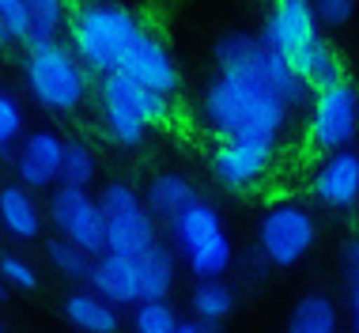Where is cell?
Returning a JSON list of instances; mask_svg holds the SVG:
<instances>
[{"label":"cell","mask_w":359,"mask_h":333,"mask_svg":"<svg viewBox=\"0 0 359 333\" xmlns=\"http://www.w3.org/2000/svg\"><path fill=\"white\" fill-rule=\"evenodd\" d=\"M201 122L216 141H250V144H280L291 110L273 95L238 84L231 76H216L201 95Z\"/></svg>","instance_id":"6da1fadb"},{"label":"cell","mask_w":359,"mask_h":333,"mask_svg":"<svg viewBox=\"0 0 359 333\" xmlns=\"http://www.w3.org/2000/svg\"><path fill=\"white\" fill-rule=\"evenodd\" d=\"M216 68L219 76H231L238 84H250L257 91L273 95L287 110H303L314 99V91L295 76V68L284 53H276L261 34L231 31L216 42Z\"/></svg>","instance_id":"7a4b0ae2"},{"label":"cell","mask_w":359,"mask_h":333,"mask_svg":"<svg viewBox=\"0 0 359 333\" xmlns=\"http://www.w3.org/2000/svg\"><path fill=\"white\" fill-rule=\"evenodd\" d=\"M144 31L137 12L114 0H83L69 19V46L91 76L118 72L125 50Z\"/></svg>","instance_id":"3957f363"},{"label":"cell","mask_w":359,"mask_h":333,"mask_svg":"<svg viewBox=\"0 0 359 333\" xmlns=\"http://www.w3.org/2000/svg\"><path fill=\"white\" fill-rule=\"evenodd\" d=\"M23 80L42 110L72 114L91 99V72L61 38H31L23 57Z\"/></svg>","instance_id":"277c9868"},{"label":"cell","mask_w":359,"mask_h":333,"mask_svg":"<svg viewBox=\"0 0 359 333\" xmlns=\"http://www.w3.org/2000/svg\"><path fill=\"white\" fill-rule=\"evenodd\" d=\"M99 114H102V129L118 148H140L151 125H167L174 106L170 95H159L151 87L133 84L121 72H106L99 76Z\"/></svg>","instance_id":"5b68a950"},{"label":"cell","mask_w":359,"mask_h":333,"mask_svg":"<svg viewBox=\"0 0 359 333\" xmlns=\"http://www.w3.org/2000/svg\"><path fill=\"white\" fill-rule=\"evenodd\" d=\"M167 228H170L174 250L182 254L186 269L197 280H216L235 266V242H231L227 223H223L216 204H208V201L189 204Z\"/></svg>","instance_id":"8992f818"},{"label":"cell","mask_w":359,"mask_h":333,"mask_svg":"<svg viewBox=\"0 0 359 333\" xmlns=\"http://www.w3.org/2000/svg\"><path fill=\"white\" fill-rule=\"evenodd\" d=\"M99 204L106 216V250L110 254L140 258L159 242V220L151 216V209L129 182H118V178L106 182L99 193Z\"/></svg>","instance_id":"52a82bcc"},{"label":"cell","mask_w":359,"mask_h":333,"mask_svg":"<svg viewBox=\"0 0 359 333\" xmlns=\"http://www.w3.org/2000/svg\"><path fill=\"white\" fill-rule=\"evenodd\" d=\"M318 242V220L306 204L299 201H276L261 212L257 220V250L269 266L291 269L314 250Z\"/></svg>","instance_id":"ba28073f"},{"label":"cell","mask_w":359,"mask_h":333,"mask_svg":"<svg viewBox=\"0 0 359 333\" xmlns=\"http://www.w3.org/2000/svg\"><path fill=\"white\" fill-rule=\"evenodd\" d=\"M359 136V84L344 80L314 91L306 114V144L314 152H344Z\"/></svg>","instance_id":"9c48e42d"},{"label":"cell","mask_w":359,"mask_h":333,"mask_svg":"<svg viewBox=\"0 0 359 333\" xmlns=\"http://www.w3.org/2000/svg\"><path fill=\"white\" fill-rule=\"evenodd\" d=\"M46 216L57 228L61 239L83 247L87 254H106V216H102V204L99 197H91L80 185H53L50 193V209Z\"/></svg>","instance_id":"30bf717a"},{"label":"cell","mask_w":359,"mask_h":333,"mask_svg":"<svg viewBox=\"0 0 359 333\" xmlns=\"http://www.w3.org/2000/svg\"><path fill=\"white\" fill-rule=\"evenodd\" d=\"M276 144H250V141H219L212 148V178L227 193H246L254 185L265 182V174L273 171Z\"/></svg>","instance_id":"8fae6325"},{"label":"cell","mask_w":359,"mask_h":333,"mask_svg":"<svg viewBox=\"0 0 359 333\" xmlns=\"http://www.w3.org/2000/svg\"><path fill=\"white\" fill-rule=\"evenodd\" d=\"M118 72L129 76V80L140 84V87H151V91H159V95H174L182 87V68L174 61L170 46L163 42L159 34H151L148 27L133 38V46L125 50Z\"/></svg>","instance_id":"7c38bea8"},{"label":"cell","mask_w":359,"mask_h":333,"mask_svg":"<svg viewBox=\"0 0 359 333\" xmlns=\"http://www.w3.org/2000/svg\"><path fill=\"white\" fill-rule=\"evenodd\" d=\"M61 163H65V136H57L53 129L23 133V141L15 144V155H12L15 178L27 190L61 185Z\"/></svg>","instance_id":"4fadbf2b"},{"label":"cell","mask_w":359,"mask_h":333,"mask_svg":"<svg viewBox=\"0 0 359 333\" xmlns=\"http://www.w3.org/2000/svg\"><path fill=\"white\" fill-rule=\"evenodd\" d=\"M318 15H314V0H273V8L265 12L261 23V38L273 46L276 53L295 57L306 42L318 38Z\"/></svg>","instance_id":"5bb4252c"},{"label":"cell","mask_w":359,"mask_h":333,"mask_svg":"<svg viewBox=\"0 0 359 333\" xmlns=\"http://www.w3.org/2000/svg\"><path fill=\"white\" fill-rule=\"evenodd\" d=\"M310 193L318 204L325 209H355L359 204V152L344 148V152H329L322 163L310 174Z\"/></svg>","instance_id":"9a60e30c"},{"label":"cell","mask_w":359,"mask_h":333,"mask_svg":"<svg viewBox=\"0 0 359 333\" xmlns=\"http://www.w3.org/2000/svg\"><path fill=\"white\" fill-rule=\"evenodd\" d=\"M87 288L95 296H102L114 307H137L144 299L140 296V261L129 258V254H99L91 266V277H87Z\"/></svg>","instance_id":"2e32d148"},{"label":"cell","mask_w":359,"mask_h":333,"mask_svg":"<svg viewBox=\"0 0 359 333\" xmlns=\"http://www.w3.org/2000/svg\"><path fill=\"white\" fill-rule=\"evenodd\" d=\"M287 61H291L295 76L310 87V91H322V87H329V84H337V80L348 76L337 46L329 42V38H322V34H318L314 42H306L303 50H299L295 57H287Z\"/></svg>","instance_id":"e0dca14e"},{"label":"cell","mask_w":359,"mask_h":333,"mask_svg":"<svg viewBox=\"0 0 359 333\" xmlns=\"http://www.w3.org/2000/svg\"><path fill=\"white\" fill-rule=\"evenodd\" d=\"M42 220L46 216L34 201V190H27L19 182L0 185V228L12 235V239H23V242L38 239L42 235Z\"/></svg>","instance_id":"ac0fdd59"},{"label":"cell","mask_w":359,"mask_h":333,"mask_svg":"<svg viewBox=\"0 0 359 333\" xmlns=\"http://www.w3.org/2000/svg\"><path fill=\"white\" fill-rule=\"evenodd\" d=\"M197 201H201L197 185H193L186 174H178V171L155 174V178L148 182V193H144V204H148L151 216L163 220V223L178 220L182 212H186L189 204H197Z\"/></svg>","instance_id":"d6986e66"},{"label":"cell","mask_w":359,"mask_h":333,"mask_svg":"<svg viewBox=\"0 0 359 333\" xmlns=\"http://www.w3.org/2000/svg\"><path fill=\"white\" fill-rule=\"evenodd\" d=\"M61 311H65V318H69V326L80 329V333H118L121 329L118 307H114V303H106L102 296H95L91 288L65 296Z\"/></svg>","instance_id":"ffe728a7"},{"label":"cell","mask_w":359,"mask_h":333,"mask_svg":"<svg viewBox=\"0 0 359 333\" xmlns=\"http://www.w3.org/2000/svg\"><path fill=\"white\" fill-rule=\"evenodd\" d=\"M284 333H341V318H337V303L322 296V292H306L295 299L287 315Z\"/></svg>","instance_id":"44dd1931"},{"label":"cell","mask_w":359,"mask_h":333,"mask_svg":"<svg viewBox=\"0 0 359 333\" xmlns=\"http://www.w3.org/2000/svg\"><path fill=\"white\" fill-rule=\"evenodd\" d=\"M140 296L144 299H167L174 288V277H178V266H174V254L155 242L148 254H140ZM140 299V303H144Z\"/></svg>","instance_id":"7402d4cb"},{"label":"cell","mask_w":359,"mask_h":333,"mask_svg":"<svg viewBox=\"0 0 359 333\" xmlns=\"http://www.w3.org/2000/svg\"><path fill=\"white\" fill-rule=\"evenodd\" d=\"M189 303H193L197 322H212V326H219V322H227L231 315H235L238 296H235V288H231L227 280L216 277V280H197Z\"/></svg>","instance_id":"603a6c76"},{"label":"cell","mask_w":359,"mask_h":333,"mask_svg":"<svg viewBox=\"0 0 359 333\" xmlns=\"http://www.w3.org/2000/svg\"><path fill=\"white\" fill-rule=\"evenodd\" d=\"M46 258H50V266L61 273L65 280H72V284H87V277H91V266H95V254H87L83 247H76V242L61 239V235L46 242Z\"/></svg>","instance_id":"cb8c5ba5"},{"label":"cell","mask_w":359,"mask_h":333,"mask_svg":"<svg viewBox=\"0 0 359 333\" xmlns=\"http://www.w3.org/2000/svg\"><path fill=\"white\" fill-rule=\"evenodd\" d=\"M99 174V159H95V148L83 141H65V163H61V185H87Z\"/></svg>","instance_id":"d4e9b609"},{"label":"cell","mask_w":359,"mask_h":333,"mask_svg":"<svg viewBox=\"0 0 359 333\" xmlns=\"http://www.w3.org/2000/svg\"><path fill=\"white\" fill-rule=\"evenodd\" d=\"M182 318L167 299H144L133 307V333H178Z\"/></svg>","instance_id":"484cf974"},{"label":"cell","mask_w":359,"mask_h":333,"mask_svg":"<svg viewBox=\"0 0 359 333\" xmlns=\"http://www.w3.org/2000/svg\"><path fill=\"white\" fill-rule=\"evenodd\" d=\"M27 15H31V31L34 38H61V31L69 27V4L65 0H23Z\"/></svg>","instance_id":"4316f807"},{"label":"cell","mask_w":359,"mask_h":333,"mask_svg":"<svg viewBox=\"0 0 359 333\" xmlns=\"http://www.w3.org/2000/svg\"><path fill=\"white\" fill-rule=\"evenodd\" d=\"M23 106L12 91H4L0 87V155L4 159H12L15 155V144L23 141Z\"/></svg>","instance_id":"83f0119b"},{"label":"cell","mask_w":359,"mask_h":333,"mask_svg":"<svg viewBox=\"0 0 359 333\" xmlns=\"http://www.w3.org/2000/svg\"><path fill=\"white\" fill-rule=\"evenodd\" d=\"M0 31H4L8 42H31L34 38L23 0H0Z\"/></svg>","instance_id":"f1b7e54d"},{"label":"cell","mask_w":359,"mask_h":333,"mask_svg":"<svg viewBox=\"0 0 359 333\" xmlns=\"http://www.w3.org/2000/svg\"><path fill=\"white\" fill-rule=\"evenodd\" d=\"M0 277H4L12 288L19 292H34L38 288V273L27 258H19V254H0Z\"/></svg>","instance_id":"f546056e"},{"label":"cell","mask_w":359,"mask_h":333,"mask_svg":"<svg viewBox=\"0 0 359 333\" xmlns=\"http://www.w3.org/2000/svg\"><path fill=\"white\" fill-rule=\"evenodd\" d=\"M314 15L322 27H344L355 15V0H314Z\"/></svg>","instance_id":"4dcf8cb0"},{"label":"cell","mask_w":359,"mask_h":333,"mask_svg":"<svg viewBox=\"0 0 359 333\" xmlns=\"http://www.w3.org/2000/svg\"><path fill=\"white\" fill-rule=\"evenodd\" d=\"M341 266H344L348 277H352V273L359 269V239H348V242H341Z\"/></svg>","instance_id":"1f68e13d"},{"label":"cell","mask_w":359,"mask_h":333,"mask_svg":"<svg viewBox=\"0 0 359 333\" xmlns=\"http://www.w3.org/2000/svg\"><path fill=\"white\" fill-rule=\"evenodd\" d=\"M348 296H352V311H355L359 307V269L348 277Z\"/></svg>","instance_id":"d6a6232c"},{"label":"cell","mask_w":359,"mask_h":333,"mask_svg":"<svg viewBox=\"0 0 359 333\" xmlns=\"http://www.w3.org/2000/svg\"><path fill=\"white\" fill-rule=\"evenodd\" d=\"M178 333H205V322H197V318H193V322H182Z\"/></svg>","instance_id":"836d02e7"},{"label":"cell","mask_w":359,"mask_h":333,"mask_svg":"<svg viewBox=\"0 0 359 333\" xmlns=\"http://www.w3.org/2000/svg\"><path fill=\"white\" fill-rule=\"evenodd\" d=\"M8 296H12V284H8V280H4V277H0V303H4V299H8Z\"/></svg>","instance_id":"e575fe53"},{"label":"cell","mask_w":359,"mask_h":333,"mask_svg":"<svg viewBox=\"0 0 359 333\" xmlns=\"http://www.w3.org/2000/svg\"><path fill=\"white\" fill-rule=\"evenodd\" d=\"M352 333H359V307L352 311Z\"/></svg>","instance_id":"d590c367"},{"label":"cell","mask_w":359,"mask_h":333,"mask_svg":"<svg viewBox=\"0 0 359 333\" xmlns=\"http://www.w3.org/2000/svg\"><path fill=\"white\" fill-rule=\"evenodd\" d=\"M205 333H219V326H212V322H205Z\"/></svg>","instance_id":"8d00e7d4"},{"label":"cell","mask_w":359,"mask_h":333,"mask_svg":"<svg viewBox=\"0 0 359 333\" xmlns=\"http://www.w3.org/2000/svg\"><path fill=\"white\" fill-rule=\"evenodd\" d=\"M0 42H8V38H4V31H0Z\"/></svg>","instance_id":"74e56055"},{"label":"cell","mask_w":359,"mask_h":333,"mask_svg":"<svg viewBox=\"0 0 359 333\" xmlns=\"http://www.w3.org/2000/svg\"><path fill=\"white\" fill-rule=\"evenodd\" d=\"M0 333H4V326H0Z\"/></svg>","instance_id":"f35d334b"}]
</instances>
